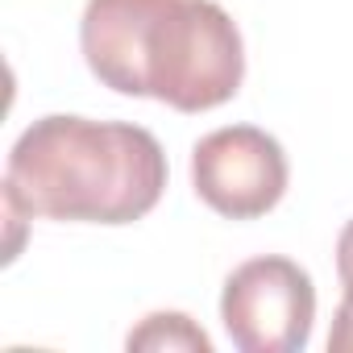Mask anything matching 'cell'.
Listing matches in <instances>:
<instances>
[{"label":"cell","mask_w":353,"mask_h":353,"mask_svg":"<svg viewBox=\"0 0 353 353\" xmlns=\"http://www.w3.org/2000/svg\"><path fill=\"white\" fill-rule=\"evenodd\" d=\"M79 50L104 88L174 112L221 108L245 79L241 30L216 0H88Z\"/></svg>","instance_id":"obj_1"},{"label":"cell","mask_w":353,"mask_h":353,"mask_svg":"<svg viewBox=\"0 0 353 353\" xmlns=\"http://www.w3.org/2000/svg\"><path fill=\"white\" fill-rule=\"evenodd\" d=\"M166 192L158 137L125 121L42 117L9 150L5 196L21 212L83 225H133Z\"/></svg>","instance_id":"obj_2"},{"label":"cell","mask_w":353,"mask_h":353,"mask_svg":"<svg viewBox=\"0 0 353 353\" xmlns=\"http://www.w3.org/2000/svg\"><path fill=\"white\" fill-rule=\"evenodd\" d=\"M221 320L241 353H299L312 341V274L279 254L241 262L221 291Z\"/></svg>","instance_id":"obj_3"},{"label":"cell","mask_w":353,"mask_h":353,"mask_svg":"<svg viewBox=\"0 0 353 353\" xmlns=\"http://www.w3.org/2000/svg\"><path fill=\"white\" fill-rule=\"evenodd\" d=\"M287 174L291 170L279 137H270L258 125L212 129L192 150L196 196L229 221L266 216L287 192Z\"/></svg>","instance_id":"obj_4"},{"label":"cell","mask_w":353,"mask_h":353,"mask_svg":"<svg viewBox=\"0 0 353 353\" xmlns=\"http://www.w3.org/2000/svg\"><path fill=\"white\" fill-rule=\"evenodd\" d=\"M129 349H154V353H212V341L208 332L183 316V312H150L129 336H125Z\"/></svg>","instance_id":"obj_5"},{"label":"cell","mask_w":353,"mask_h":353,"mask_svg":"<svg viewBox=\"0 0 353 353\" xmlns=\"http://www.w3.org/2000/svg\"><path fill=\"white\" fill-rule=\"evenodd\" d=\"M328 353H353V303H345V299H341V307H336V316H332Z\"/></svg>","instance_id":"obj_6"},{"label":"cell","mask_w":353,"mask_h":353,"mask_svg":"<svg viewBox=\"0 0 353 353\" xmlns=\"http://www.w3.org/2000/svg\"><path fill=\"white\" fill-rule=\"evenodd\" d=\"M336 274H341V287H345V303H353V221L336 237Z\"/></svg>","instance_id":"obj_7"}]
</instances>
